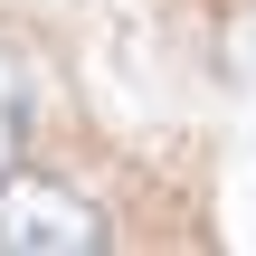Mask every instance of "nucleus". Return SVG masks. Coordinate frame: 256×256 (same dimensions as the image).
<instances>
[{
	"label": "nucleus",
	"instance_id": "2",
	"mask_svg": "<svg viewBox=\"0 0 256 256\" xmlns=\"http://www.w3.org/2000/svg\"><path fill=\"white\" fill-rule=\"evenodd\" d=\"M28 133H38V66L0 38V171H19Z\"/></svg>",
	"mask_w": 256,
	"mask_h": 256
},
{
	"label": "nucleus",
	"instance_id": "1",
	"mask_svg": "<svg viewBox=\"0 0 256 256\" xmlns=\"http://www.w3.org/2000/svg\"><path fill=\"white\" fill-rule=\"evenodd\" d=\"M86 247H104V218L66 180L0 171V256H86Z\"/></svg>",
	"mask_w": 256,
	"mask_h": 256
}]
</instances>
